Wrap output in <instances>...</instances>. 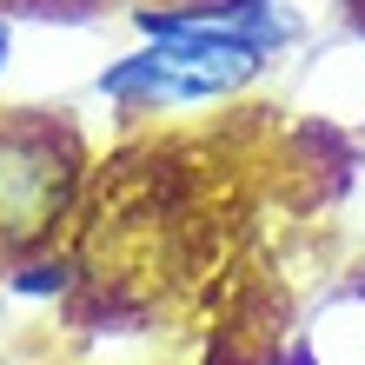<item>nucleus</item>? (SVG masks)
I'll return each mask as SVG.
<instances>
[{
	"label": "nucleus",
	"mask_w": 365,
	"mask_h": 365,
	"mask_svg": "<svg viewBox=\"0 0 365 365\" xmlns=\"http://www.w3.org/2000/svg\"><path fill=\"white\" fill-rule=\"evenodd\" d=\"M80 186V140L67 120L20 106L0 113V259H27L53 240Z\"/></svg>",
	"instance_id": "obj_1"
},
{
	"label": "nucleus",
	"mask_w": 365,
	"mask_h": 365,
	"mask_svg": "<svg viewBox=\"0 0 365 365\" xmlns=\"http://www.w3.org/2000/svg\"><path fill=\"white\" fill-rule=\"evenodd\" d=\"M93 93L120 113H186V106H220V100H240L226 80H212L200 67H186L173 47L160 40H140L133 53H113L106 67L93 73Z\"/></svg>",
	"instance_id": "obj_2"
},
{
	"label": "nucleus",
	"mask_w": 365,
	"mask_h": 365,
	"mask_svg": "<svg viewBox=\"0 0 365 365\" xmlns=\"http://www.w3.org/2000/svg\"><path fill=\"white\" fill-rule=\"evenodd\" d=\"M0 286H7L14 299H67V292H73V259H60V252H27V259H7Z\"/></svg>",
	"instance_id": "obj_3"
},
{
	"label": "nucleus",
	"mask_w": 365,
	"mask_h": 365,
	"mask_svg": "<svg viewBox=\"0 0 365 365\" xmlns=\"http://www.w3.org/2000/svg\"><path fill=\"white\" fill-rule=\"evenodd\" d=\"M7 67H14V14L0 7V80H7Z\"/></svg>",
	"instance_id": "obj_4"
},
{
	"label": "nucleus",
	"mask_w": 365,
	"mask_h": 365,
	"mask_svg": "<svg viewBox=\"0 0 365 365\" xmlns=\"http://www.w3.org/2000/svg\"><path fill=\"white\" fill-rule=\"evenodd\" d=\"M286 365H312V359H306V352H292V359H286Z\"/></svg>",
	"instance_id": "obj_5"
}]
</instances>
